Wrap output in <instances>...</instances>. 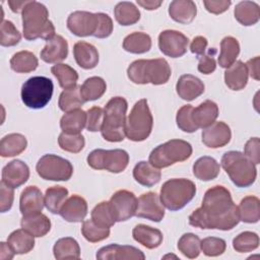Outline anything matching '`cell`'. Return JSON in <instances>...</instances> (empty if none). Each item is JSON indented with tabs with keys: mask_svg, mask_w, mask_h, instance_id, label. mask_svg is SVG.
Returning a JSON list of instances; mask_svg holds the SVG:
<instances>
[{
	"mask_svg": "<svg viewBox=\"0 0 260 260\" xmlns=\"http://www.w3.org/2000/svg\"><path fill=\"white\" fill-rule=\"evenodd\" d=\"M240 221L238 206L232 199L231 192L223 186H213L203 197L201 207L189 216L192 226L208 230L230 231Z\"/></svg>",
	"mask_w": 260,
	"mask_h": 260,
	"instance_id": "cell-1",
	"label": "cell"
},
{
	"mask_svg": "<svg viewBox=\"0 0 260 260\" xmlns=\"http://www.w3.org/2000/svg\"><path fill=\"white\" fill-rule=\"evenodd\" d=\"M23 37L27 41L50 40L55 36V26L49 20L47 7L38 1H28L21 11Z\"/></svg>",
	"mask_w": 260,
	"mask_h": 260,
	"instance_id": "cell-2",
	"label": "cell"
},
{
	"mask_svg": "<svg viewBox=\"0 0 260 260\" xmlns=\"http://www.w3.org/2000/svg\"><path fill=\"white\" fill-rule=\"evenodd\" d=\"M128 78L136 84H165L171 77V67L164 58L140 59L132 62L127 69Z\"/></svg>",
	"mask_w": 260,
	"mask_h": 260,
	"instance_id": "cell-3",
	"label": "cell"
},
{
	"mask_svg": "<svg viewBox=\"0 0 260 260\" xmlns=\"http://www.w3.org/2000/svg\"><path fill=\"white\" fill-rule=\"evenodd\" d=\"M127 109V101L122 96H114L107 103L101 129L104 139L110 142H120L125 138Z\"/></svg>",
	"mask_w": 260,
	"mask_h": 260,
	"instance_id": "cell-4",
	"label": "cell"
},
{
	"mask_svg": "<svg viewBox=\"0 0 260 260\" xmlns=\"http://www.w3.org/2000/svg\"><path fill=\"white\" fill-rule=\"evenodd\" d=\"M220 162L237 187L246 188L255 182L257 176L256 167L243 152L228 151L222 155Z\"/></svg>",
	"mask_w": 260,
	"mask_h": 260,
	"instance_id": "cell-5",
	"label": "cell"
},
{
	"mask_svg": "<svg viewBox=\"0 0 260 260\" xmlns=\"http://www.w3.org/2000/svg\"><path fill=\"white\" fill-rule=\"evenodd\" d=\"M196 186L188 179H171L160 188V201L165 207L177 211L186 206L195 196Z\"/></svg>",
	"mask_w": 260,
	"mask_h": 260,
	"instance_id": "cell-6",
	"label": "cell"
},
{
	"mask_svg": "<svg viewBox=\"0 0 260 260\" xmlns=\"http://www.w3.org/2000/svg\"><path fill=\"white\" fill-rule=\"evenodd\" d=\"M192 154V146L182 139H171L159 144L149 154L148 161L155 168H167L175 162L188 159Z\"/></svg>",
	"mask_w": 260,
	"mask_h": 260,
	"instance_id": "cell-7",
	"label": "cell"
},
{
	"mask_svg": "<svg viewBox=\"0 0 260 260\" xmlns=\"http://www.w3.org/2000/svg\"><path fill=\"white\" fill-rule=\"evenodd\" d=\"M153 118L147 101L139 100L133 106L125 125V135L132 141H143L151 133Z\"/></svg>",
	"mask_w": 260,
	"mask_h": 260,
	"instance_id": "cell-8",
	"label": "cell"
},
{
	"mask_svg": "<svg viewBox=\"0 0 260 260\" xmlns=\"http://www.w3.org/2000/svg\"><path fill=\"white\" fill-rule=\"evenodd\" d=\"M54 85L50 78L34 76L28 78L21 87L22 103L30 109H42L51 101Z\"/></svg>",
	"mask_w": 260,
	"mask_h": 260,
	"instance_id": "cell-9",
	"label": "cell"
},
{
	"mask_svg": "<svg viewBox=\"0 0 260 260\" xmlns=\"http://www.w3.org/2000/svg\"><path fill=\"white\" fill-rule=\"evenodd\" d=\"M129 162V154L124 149H94L87 156V164L94 170H106L111 173L123 172Z\"/></svg>",
	"mask_w": 260,
	"mask_h": 260,
	"instance_id": "cell-10",
	"label": "cell"
},
{
	"mask_svg": "<svg viewBox=\"0 0 260 260\" xmlns=\"http://www.w3.org/2000/svg\"><path fill=\"white\" fill-rule=\"evenodd\" d=\"M36 170L42 179L49 181H67L73 174L71 162L55 154L43 155L39 159Z\"/></svg>",
	"mask_w": 260,
	"mask_h": 260,
	"instance_id": "cell-11",
	"label": "cell"
},
{
	"mask_svg": "<svg viewBox=\"0 0 260 260\" xmlns=\"http://www.w3.org/2000/svg\"><path fill=\"white\" fill-rule=\"evenodd\" d=\"M99 13L88 11H74L67 18L68 29L77 37H95L99 29Z\"/></svg>",
	"mask_w": 260,
	"mask_h": 260,
	"instance_id": "cell-12",
	"label": "cell"
},
{
	"mask_svg": "<svg viewBox=\"0 0 260 260\" xmlns=\"http://www.w3.org/2000/svg\"><path fill=\"white\" fill-rule=\"evenodd\" d=\"M109 205L115 221H125L135 215L137 198L128 190H119L112 195Z\"/></svg>",
	"mask_w": 260,
	"mask_h": 260,
	"instance_id": "cell-13",
	"label": "cell"
},
{
	"mask_svg": "<svg viewBox=\"0 0 260 260\" xmlns=\"http://www.w3.org/2000/svg\"><path fill=\"white\" fill-rule=\"evenodd\" d=\"M188 44V38L178 30L166 29L158 36L159 50L171 58L182 57L187 52Z\"/></svg>",
	"mask_w": 260,
	"mask_h": 260,
	"instance_id": "cell-14",
	"label": "cell"
},
{
	"mask_svg": "<svg viewBox=\"0 0 260 260\" xmlns=\"http://www.w3.org/2000/svg\"><path fill=\"white\" fill-rule=\"evenodd\" d=\"M135 215L155 222L160 221L165 216V208L159 196L155 192H147L137 199Z\"/></svg>",
	"mask_w": 260,
	"mask_h": 260,
	"instance_id": "cell-15",
	"label": "cell"
},
{
	"mask_svg": "<svg viewBox=\"0 0 260 260\" xmlns=\"http://www.w3.org/2000/svg\"><path fill=\"white\" fill-rule=\"evenodd\" d=\"M100 260H144L145 255L139 249L128 246L111 244L101 248L95 255Z\"/></svg>",
	"mask_w": 260,
	"mask_h": 260,
	"instance_id": "cell-16",
	"label": "cell"
},
{
	"mask_svg": "<svg viewBox=\"0 0 260 260\" xmlns=\"http://www.w3.org/2000/svg\"><path fill=\"white\" fill-rule=\"evenodd\" d=\"M202 142L210 148H218L226 145L231 138L232 132L230 127L221 121L214 122L202 131Z\"/></svg>",
	"mask_w": 260,
	"mask_h": 260,
	"instance_id": "cell-17",
	"label": "cell"
},
{
	"mask_svg": "<svg viewBox=\"0 0 260 260\" xmlns=\"http://www.w3.org/2000/svg\"><path fill=\"white\" fill-rule=\"evenodd\" d=\"M29 178V169L20 159H13L2 170V182L11 188L23 185Z\"/></svg>",
	"mask_w": 260,
	"mask_h": 260,
	"instance_id": "cell-18",
	"label": "cell"
},
{
	"mask_svg": "<svg viewBox=\"0 0 260 260\" xmlns=\"http://www.w3.org/2000/svg\"><path fill=\"white\" fill-rule=\"evenodd\" d=\"M68 55V43L59 35H55L53 38L47 41L44 49L41 51V59L46 63H58L67 58Z\"/></svg>",
	"mask_w": 260,
	"mask_h": 260,
	"instance_id": "cell-19",
	"label": "cell"
},
{
	"mask_svg": "<svg viewBox=\"0 0 260 260\" xmlns=\"http://www.w3.org/2000/svg\"><path fill=\"white\" fill-rule=\"evenodd\" d=\"M59 214L69 222H80L87 214V202L79 195H72L66 199Z\"/></svg>",
	"mask_w": 260,
	"mask_h": 260,
	"instance_id": "cell-20",
	"label": "cell"
},
{
	"mask_svg": "<svg viewBox=\"0 0 260 260\" xmlns=\"http://www.w3.org/2000/svg\"><path fill=\"white\" fill-rule=\"evenodd\" d=\"M45 205V199L41 190L36 186L26 187L20 195L19 209L22 215L42 212Z\"/></svg>",
	"mask_w": 260,
	"mask_h": 260,
	"instance_id": "cell-21",
	"label": "cell"
},
{
	"mask_svg": "<svg viewBox=\"0 0 260 260\" xmlns=\"http://www.w3.org/2000/svg\"><path fill=\"white\" fill-rule=\"evenodd\" d=\"M178 95L185 101H193L204 92V83L191 74L182 75L176 85Z\"/></svg>",
	"mask_w": 260,
	"mask_h": 260,
	"instance_id": "cell-22",
	"label": "cell"
},
{
	"mask_svg": "<svg viewBox=\"0 0 260 260\" xmlns=\"http://www.w3.org/2000/svg\"><path fill=\"white\" fill-rule=\"evenodd\" d=\"M73 55L76 63L83 69H92L99 63L96 48L84 41H79L74 45Z\"/></svg>",
	"mask_w": 260,
	"mask_h": 260,
	"instance_id": "cell-23",
	"label": "cell"
},
{
	"mask_svg": "<svg viewBox=\"0 0 260 260\" xmlns=\"http://www.w3.org/2000/svg\"><path fill=\"white\" fill-rule=\"evenodd\" d=\"M171 18L179 23L188 24L197 14V7L191 0H174L169 6Z\"/></svg>",
	"mask_w": 260,
	"mask_h": 260,
	"instance_id": "cell-24",
	"label": "cell"
},
{
	"mask_svg": "<svg viewBox=\"0 0 260 260\" xmlns=\"http://www.w3.org/2000/svg\"><path fill=\"white\" fill-rule=\"evenodd\" d=\"M21 228L35 237H44L51 230L50 219L42 212H35L22 215Z\"/></svg>",
	"mask_w": 260,
	"mask_h": 260,
	"instance_id": "cell-25",
	"label": "cell"
},
{
	"mask_svg": "<svg viewBox=\"0 0 260 260\" xmlns=\"http://www.w3.org/2000/svg\"><path fill=\"white\" fill-rule=\"evenodd\" d=\"M218 112L217 105L214 102L207 100L193 109L192 119L197 128L204 129L215 122Z\"/></svg>",
	"mask_w": 260,
	"mask_h": 260,
	"instance_id": "cell-26",
	"label": "cell"
},
{
	"mask_svg": "<svg viewBox=\"0 0 260 260\" xmlns=\"http://www.w3.org/2000/svg\"><path fill=\"white\" fill-rule=\"evenodd\" d=\"M248 70L242 61H236L233 65L226 68L224 72V82L232 90L243 89L248 82Z\"/></svg>",
	"mask_w": 260,
	"mask_h": 260,
	"instance_id": "cell-27",
	"label": "cell"
},
{
	"mask_svg": "<svg viewBox=\"0 0 260 260\" xmlns=\"http://www.w3.org/2000/svg\"><path fill=\"white\" fill-rule=\"evenodd\" d=\"M133 239L147 249L157 248L162 242V234L159 230L146 224H137L132 231Z\"/></svg>",
	"mask_w": 260,
	"mask_h": 260,
	"instance_id": "cell-28",
	"label": "cell"
},
{
	"mask_svg": "<svg viewBox=\"0 0 260 260\" xmlns=\"http://www.w3.org/2000/svg\"><path fill=\"white\" fill-rule=\"evenodd\" d=\"M135 181L145 187H151L160 181L161 173L159 169L153 167L149 161L141 160L133 169Z\"/></svg>",
	"mask_w": 260,
	"mask_h": 260,
	"instance_id": "cell-29",
	"label": "cell"
},
{
	"mask_svg": "<svg viewBox=\"0 0 260 260\" xmlns=\"http://www.w3.org/2000/svg\"><path fill=\"white\" fill-rule=\"evenodd\" d=\"M236 19L245 26H250L258 22L260 18V8L256 2L241 1L234 10Z\"/></svg>",
	"mask_w": 260,
	"mask_h": 260,
	"instance_id": "cell-30",
	"label": "cell"
},
{
	"mask_svg": "<svg viewBox=\"0 0 260 260\" xmlns=\"http://www.w3.org/2000/svg\"><path fill=\"white\" fill-rule=\"evenodd\" d=\"M27 146L26 138L19 133H10L5 135L0 141V155L10 157L20 154Z\"/></svg>",
	"mask_w": 260,
	"mask_h": 260,
	"instance_id": "cell-31",
	"label": "cell"
},
{
	"mask_svg": "<svg viewBox=\"0 0 260 260\" xmlns=\"http://www.w3.org/2000/svg\"><path fill=\"white\" fill-rule=\"evenodd\" d=\"M219 171V164L213 157L207 155L198 158L193 165V174L201 181H211L215 179Z\"/></svg>",
	"mask_w": 260,
	"mask_h": 260,
	"instance_id": "cell-32",
	"label": "cell"
},
{
	"mask_svg": "<svg viewBox=\"0 0 260 260\" xmlns=\"http://www.w3.org/2000/svg\"><path fill=\"white\" fill-rule=\"evenodd\" d=\"M7 243L15 254H26L35 247V236L23 229H19L8 236Z\"/></svg>",
	"mask_w": 260,
	"mask_h": 260,
	"instance_id": "cell-33",
	"label": "cell"
},
{
	"mask_svg": "<svg viewBox=\"0 0 260 260\" xmlns=\"http://www.w3.org/2000/svg\"><path fill=\"white\" fill-rule=\"evenodd\" d=\"M85 125L86 113L80 109L66 113L60 120L62 131L69 134H79Z\"/></svg>",
	"mask_w": 260,
	"mask_h": 260,
	"instance_id": "cell-34",
	"label": "cell"
},
{
	"mask_svg": "<svg viewBox=\"0 0 260 260\" xmlns=\"http://www.w3.org/2000/svg\"><path fill=\"white\" fill-rule=\"evenodd\" d=\"M151 38L149 35L142 31H135L127 37L123 41V49L132 54H143L150 50Z\"/></svg>",
	"mask_w": 260,
	"mask_h": 260,
	"instance_id": "cell-35",
	"label": "cell"
},
{
	"mask_svg": "<svg viewBox=\"0 0 260 260\" xmlns=\"http://www.w3.org/2000/svg\"><path fill=\"white\" fill-rule=\"evenodd\" d=\"M54 257L58 260L79 259L80 247L76 240L70 237L59 239L53 247Z\"/></svg>",
	"mask_w": 260,
	"mask_h": 260,
	"instance_id": "cell-36",
	"label": "cell"
},
{
	"mask_svg": "<svg viewBox=\"0 0 260 260\" xmlns=\"http://www.w3.org/2000/svg\"><path fill=\"white\" fill-rule=\"evenodd\" d=\"M240 53V45L234 37H225L220 42V54L218 64L222 68H229L236 62Z\"/></svg>",
	"mask_w": 260,
	"mask_h": 260,
	"instance_id": "cell-37",
	"label": "cell"
},
{
	"mask_svg": "<svg viewBox=\"0 0 260 260\" xmlns=\"http://www.w3.org/2000/svg\"><path fill=\"white\" fill-rule=\"evenodd\" d=\"M240 220L247 223H255L260 219V201L256 196L243 198L238 206Z\"/></svg>",
	"mask_w": 260,
	"mask_h": 260,
	"instance_id": "cell-38",
	"label": "cell"
},
{
	"mask_svg": "<svg viewBox=\"0 0 260 260\" xmlns=\"http://www.w3.org/2000/svg\"><path fill=\"white\" fill-rule=\"evenodd\" d=\"M114 14L117 22L127 26L136 23L140 19V11L132 2H119L114 9Z\"/></svg>",
	"mask_w": 260,
	"mask_h": 260,
	"instance_id": "cell-39",
	"label": "cell"
},
{
	"mask_svg": "<svg viewBox=\"0 0 260 260\" xmlns=\"http://www.w3.org/2000/svg\"><path fill=\"white\" fill-rule=\"evenodd\" d=\"M38 65V58L29 51L17 52L10 59V67L17 73L31 72L37 69Z\"/></svg>",
	"mask_w": 260,
	"mask_h": 260,
	"instance_id": "cell-40",
	"label": "cell"
},
{
	"mask_svg": "<svg viewBox=\"0 0 260 260\" xmlns=\"http://www.w3.org/2000/svg\"><path fill=\"white\" fill-rule=\"evenodd\" d=\"M106 81L99 76H92L87 78L80 86V93L84 102L95 101L103 96L106 92Z\"/></svg>",
	"mask_w": 260,
	"mask_h": 260,
	"instance_id": "cell-41",
	"label": "cell"
},
{
	"mask_svg": "<svg viewBox=\"0 0 260 260\" xmlns=\"http://www.w3.org/2000/svg\"><path fill=\"white\" fill-rule=\"evenodd\" d=\"M85 102L80 93V86L75 85L71 88L64 89L59 96V108L63 112H71L79 109Z\"/></svg>",
	"mask_w": 260,
	"mask_h": 260,
	"instance_id": "cell-42",
	"label": "cell"
},
{
	"mask_svg": "<svg viewBox=\"0 0 260 260\" xmlns=\"http://www.w3.org/2000/svg\"><path fill=\"white\" fill-rule=\"evenodd\" d=\"M68 196V190L62 186H53L46 190L45 206L54 214L60 212V209Z\"/></svg>",
	"mask_w": 260,
	"mask_h": 260,
	"instance_id": "cell-43",
	"label": "cell"
},
{
	"mask_svg": "<svg viewBox=\"0 0 260 260\" xmlns=\"http://www.w3.org/2000/svg\"><path fill=\"white\" fill-rule=\"evenodd\" d=\"M51 72L57 78L59 85L62 88L67 89L76 85V82L78 80V74L76 70L73 69L71 66L59 63L52 66Z\"/></svg>",
	"mask_w": 260,
	"mask_h": 260,
	"instance_id": "cell-44",
	"label": "cell"
},
{
	"mask_svg": "<svg viewBox=\"0 0 260 260\" xmlns=\"http://www.w3.org/2000/svg\"><path fill=\"white\" fill-rule=\"evenodd\" d=\"M200 242L198 236L192 233H187L178 241V249L185 257L194 259L200 254Z\"/></svg>",
	"mask_w": 260,
	"mask_h": 260,
	"instance_id": "cell-45",
	"label": "cell"
},
{
	"mask_svg": "<svg viewBox=\"0 0 260 260\" xmlns=\"http://www.w3.org/2000/svg\"><path fill=\"white\" fill-rule=\"evenodd\" d=\"M92 221L101 228L110 229L115 224V219L110 209L109 201H102L91 211Z\"/></svg>",
	"mask_w": 260,
	"mask_h": 260,
	"instance_id": "cell-46",
	"label": "cell"
},
{
	"mask_svg": "<svg viewBox=\"0 0 260 260\" xmlns=\"http://www.w3.org/2000/svg\"><path fill=\"white\" fill-rule=\"evenodd\" d=\"M259 237L253 232H243L233 240V247L239 253H247L257 249Z\"/></svg>",
	"mask_w": 260,
	"mask_h": 260,
	"instance_id": "cell-47",
	"label": "cell"
},
{
	"mask_svg": "<svg viewBox=\"0 0 260 260\" xmlns=\"http://www.w3.org/2000/svg\"><path fill=\"white\" fill-rule=\"evenodd\" d=\"M81 233L85 240L90 243H96L107 239L110 236V229L101 228L95 224L92 219H88L82 222Z\"/></svg>",
	"mask_w": 260,
	"mask_h": 260,
	"instance_id": "cell-48",
	"label": "cell"
},
{
	"mask_svg": "<svg viewBox=\"0 0 260 260\" xmlns=\"http://www.w3.org/2000/svg\"><path fill=\"white\" fill-rule=\"evenodd\" d=\"M58 143L59 146L68 152L72 153H78L80 152L85 144L84 137L79 133V134H69L62 132L59 135L58 138Z\"/></svg>",
	"mask_w": 260,
	"mask_h": 260,
	"instance_id": "cell-49",
	"label": "cell"
},
{
	"mask_svg": "<svg viewBox=\"0 0 260 260\" xmlns=\"http://www.w3.org/2000/svg\"><path fill=\"white\" fill-rule=\"evenodd\" d=\"M21 40V35L10 20H2L0 25V44L3 47H12Z\"/></svg>",
	"mask_w": 260,
	"mask_h": 260,
	"instance_id": "cell-50",
	"label": "cell"
},
{
	"mask_svg": "<svg viewBox=\"0 0 260 260\" xmlns=\"http://www.w3.org/2000/svg\"><path fill=\"white\" fill-rule=\"evenodd\" d=\"M226 248V243L223 239L216 237H207L200 242V249L204 255L215 257L221 255Z\"/></svg>",
	"mask_w": 260,
	"mask_h": 260,
	"instance_id": "cell-51",
	"label": "cell"
},
{
	"mask_svg": "<svg viewBox=\"0 0 260 260\" xmlns=\"http://www.w3.org/2000/svg\"><path fill=\"white\" fill-rule=\"evenodd\" d=\"M193 107L191 105H185L179 111L177 112L176 116V122L178 127L187 133H193L196 130H198L197 126L194 124L192 119V112Z\"/></svg>",
	"mask_w": 260,
	"mask_h": 260,
	"instance_id": "cell-52",
	"label": "cell"
},
{
	"mask_svg": "<svg viewBox=\"0 0 260 260\" xmlns=\"http://www.w3.org/2000/svg\"><path fill=\"white\" fill-rule=\"evenodd\" d=\"M104 122V110L100 107H92L86 112V129L90 132L101 131Z\"/></svg>",
	"mask_w": 260,
	"mask_h": 260,
	"instance_id": "cell-53",
	"label": "cell"
},
{
	"mask_svg": "<svg viewBox=\"0 0 260 260\" xmlns=\"http://www.w3.org/2000/svg\"><path fill=\"white\" fill-rule=\"evenodd\" d=\"M216 53V50L214 48H211L207 54H204L200 57L199 63H198V71L203 74H211L215 68H216V62L214 59V55Z\"/></svg>",
	"mask_w": 260,
	"mask_h": 260,
	"instance_id": "cell-54",
	"label": "cell"
},
{
	"mask_svg": "<svg viewBox=\"0 0 260 260\" xmlns=\"http://www.w3.org/2000/svg\"><path fill=\"white\" fill-rule=\"evenodd\" d=\"M14 191L13 188L7 186L1 181L0 183V210L1 212L8 211L13 203Z\"/></svg>",
	"mask_w": 260,
	"mask_h": 260,
	"instance_id": "cell-55",
	"label": "cell"
},
{
	"mask_svg": "<svg viewBox=\"0 0 260 260\" xmlns=\"http://www.w3.org/2000/svg\"><path fill=\"white\" fill-rule=\"evenodd\" d=\"M260 140L258 137H253L250 138L246 144H245V149H244V154L254 164L258 165L260 162Z\"/></svg>",
	"mask_w": 260,
	"mask_h": 260,
	"instance_id": "cell-56",
	"label": "cell"
},
{
	"mask_svg": "<svg viewBox=\"0 0 260 260\" xmlns=\"http://www.w3.org/2000/svg\"><path fill=\"white\" fill-rule=\"evenodd\" d=\"M205 9L213 14H220L226 11L232 4L230 0H204Z\"/></svg>",
	"mask_w": 260,
	"mask_h": 260,
	"instance_id": "cell-57",
	"label": "cell"
},
{
	"mask_svg": "<svg viewBox=\"0 0 260 260\" xmlns=\"http://www.w3.org/2000/svg\"><path fill=\"white\" fill-rule=\"evenodd\" d=\"M207 40L206 38L202 37V36H198V37H195L190 45V50L193 54L197 55V56H202L204 55L205 53V50H206V47H207Z\"/></svg>",
	"mask_w": 260,
	"mask_h": 260,
	"instance_id": "cell-58",
	"label": "cell"
},
{
	"mask_svg": "<svg viewBox=\"0 0 260 260\" xmlns=\"http://www.w3.org/2000/svg\"><path fill=\"white\" fill-rule=\"evenodd\" d=\"M259 56L254 57L253 59H250L245 65L247 67L248 73L252 78L255 80H259Z\"/></svg>",
	"mask_w": 260,
	"mask_h": 260,
	"instance_id": "cell-59",
	"label": "cell"
},
{
	"mask_svg": "<svg viewBox=\"0 0 260 260\" xmlns=\"http://www.w3.org/2000/svg\"><path fill=\"white\" fill-rule=\"evenodd\" d=\"M14 254H15L14 251L12 250V248L10 247V245L8 243L1 242V245H0V259L1 260H10L13 258Z\"/></svg>",
	"mask_w": 260,
	"mask_h": 260,
	"instance_id": "cell-60",
	"label": "cell"
},
{
	"mask_svg": "<svg viewBox=\"0 0 260 260\" xmlns=\"http://www.w3.org/2000/svg\"><path fill=\"white\" fill-rule=\"evenodd\" d=\"M162 1L160 0H137V4L147 10L157 9L161 5Z\"/></svg>",
	"mask_w": 260,
	"mask_h": 260,
	"instance_id": "cell-61",
	"label": "cell"
},
{
	"mask_svg": "<svg viewBox=\"0 0 260 260\" xmlns=\"http://www.w3.org/2000/svg\"><path fill=\"white\" fill-rule=\"evenodd\" d=\"M27 3H28L27 0H24V1H18V0L13 1V0H9V1H8V5L10 6L11 10H12L13 12H15V13H17V12H19V11H22V9L24 8V6H25Z\"/></svg>",
	"mask_w": 260,
	"mask_h": 260,
	"instance_id": "cell-62",
	"label": "cell"
}]
</instances>
